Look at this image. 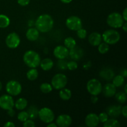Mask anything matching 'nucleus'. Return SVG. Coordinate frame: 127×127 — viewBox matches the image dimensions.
Returning <instances> with one entry per match:
<instances>
[{"mask_svg":"<svg viewBox=\"0 0 127 127\" xmlns=\"http://www.w3.org/2000/svg\"><path fill=\"white\" fill-rule=\"evenodd\" d=\"M54 20L50 15L43 14L38 16L35 22V28L42 33H47L53 29Z\"/></svg>","mask_w":127,"mask_h":127,"instance_id":"f257e3e1","label":"nucleus"},{"mask_svg":"<svg viewBox=\"0 0 127 127\" xmlns=\"http://www.w3.org/2000/svg\"><path fill=\"white\" fill-rule=\"evenodd\" d=\"M23 61L29 68H36L39 66L41 58L37 52L30 50L24 53L23 55Z\"/></svg>","mask_w":127,"mask_h":127,"instance_id":"f03ea898","label":"nucleus"},{"mask_svg":"<svg viewBox=\"0 0 127 127\" xmlns=\"http://www.w3.org/2000/svg\"><path fill=\"white\" fill-rule=\"evenodd\" d=\"M102 38L104 42L109 45H115L119 42L120 34L115 29H107L102 35Z\"/></svg>","mask_w":127,"mask_h":127,"instance_id":"7ed1b4c3","label":"nucleus"},{"mask_svg":"<svg viewBox=\"0 0 127 127\" xmlns=\"http://www.w3.org/2000/svg\"><path fill=\"white\" fill-rule=\"evenodd\" d=\"M125 22L121 14L117 12H112L107 18L108 26L114 29L121 28Z\"/></svg>","mask_w":127,"mask_h":127,"instance_id":"20e7f679","label":"nucleus"},{"mask_svg":"<svg viewBox=\"0 0 127 127\" xmlns=\"http://www.w3.org/2000/svg\"><path fill=\"white\" fill-rule=\"evenodd\" d=\"M68 84V78L63 73H58L54 75L51 81L53 88L56 90H60L65 88Z\"/></svg>","mask_w":127,"mask_h":127,"instance_id":"39448f33","label":"nucleus"},{"mask_svg":"<svg viewBox=\"0 0 127 127\" xmlns=\"http://www.w3.org/2000/svg\"><path fill=\"white\" fill-rule=\"evenodd\" d=\"M86 89L91 95H98L102 93V85L100 81L93 78L87 83Z\"/></svg>","mask_w":127,"mask_h":127,"instance_id":"423d86ee","label":"nucleus"},{"mask_svg":"<svg viewBox=\"0 0 127 127\" xmlns=\"http://www.w3.org/2000/svg\"><path fill=\"white\" fill-rule=\"evenodd\" d=\"M38 117L41 121L47 124L52 122L55 119V114L53 111L47 107L38 110Z\"/></svg>","mask_w":127,"mask_h":127,"instance_id":"0eeeda50","label":"nucleus"},{"mask_svg":"<svg viewBox=\"0 0 127 127\" xmlns=\"http://www.w3.org/2000/svg\"><path fill=\"white\" fill-rule=\"evenodd\" d=\"M22 85L19 81L16 80L9 81L6 85L7 93L12 96H17L22 92Z\"/></svg>","mask_w":127,"mask_h":127,"instance_id":"6e6552de","label":"nucleus"},{"mask_svg":"<svg viewBox=\"0 0 127 127\" xmlns=\"http://www.w3.org/2000/svg\"><path fill=\"white\" fill-rule=\"evenodd\" d=\"M66 26L68 29L77 31L83 27V22L80 17L76 16H71L66 20Z\"/></svg>","mask_w":127,"mask_h":127,"instance_id":"1a4fd4ad","label":"nucleus"},{"mask_svg":"<svg viewBox=\"0 0 127 127\" xmlns=\"http://www.w3.org/2000/svg\"><path fill=\"white\" fill-rule=\"evenodd\" d=\"M6 45L11 49L17 48L21 43V38L19 35L16 32H11L9 33L5 40Z\"/></svg>","mask_w":127,"mask_h":127,"instance_id":"9d476101","label":"nucleus"},{"mask_svg":"<svg viewBox=\"0 0 127 127\" xmlns=\"http://www.w3.org/2000/svg\"><path fill=\"white\" fill-rule=\"evenodd\" d=\"M14 107V100L12 95L3 94L0 96V108L4 110H9Z\"/></svg>","mask_w":127,"mask_h":127,"instance_id":"9b49d317","label":"nucleus"},{"mask_svg":"<svg viewBox=\"0 0 127 127\" xmlns=\"http://www.w3.org/2000/svg\"><path fill=\"white\" fill-rule=\"evenodd\" d=\"M53 53L58 60L65 59L69 56V50L64 45H58L54 48Z\"/></svg>","mask_w":127,"mask_h":127,"instance_id":"f8f14e48","label":"nucleus"},{"mask_svg":"<svg viewBox=\"0 0 127 127\" xmlns=\"http://www.w3.org/2000/svg\"><path fill=\"white\" fill-rule=\"evenodd\" d=\"M72 118L67 114H62L58 115L56 119V124L59 127H68L72 124Z\"/></svg>","mask_w":127,"mask_h":127,"instance_id":"ddd939ff","label":"nucleus"},{"mask_svg":"<svg viewBox=\"0 0 127 127\" xmlns=\"http://www.w3.org/2000/svg\"><path fill=\"white\" fill-rule=\"evenodd\" d=\"M86 125L88 127H96L99 124V120L97 114L90 113L86 115L84 120Z\"/></svg>","mask_w":127,"mask_h":127,"instance_id":"4468645a","label":"nucleus"},{"mask_svg":"<svg viewBox=\"0 0 127 127\" xmlns=\"http://www.w3.org/2000/svg\"><path fill=\"white\" fill-rule=\"evenodd\" d=\"M103 94L104 96L107 98L112 97L114 96L117 93V88L112 84V83H107L104 87H102Z\"/></svg>","mask_w":127,"mask_h":127,"instance_id":"2eb2a0df","label":"nucleus"},{"mask_svg":"<svg viewBox=\"0 0 127 127\" xmlns=\"http://www.w3.org/2000/svg\"><path fill=\"white\" fill-rule=\"evenodd\" d=\"M89 43L94 47H97L102 41V35L97 32H94L91 33L88 37Z\"/></svg>","mask_w":127,"mask_h":127,"instance_id":"dca6fc26","label":"nucleus"},{"mask_svg":"<svg viewBox=\"0 0 127 127\" xmlns=\"http://www.w3.org/2000/svg\"><path fill=\"white\" fill-rule=\"evenodd\" d=\"M122 106L120 105H112L107 109L106 113L109 117L112 118H116L119 117L121 114Z\"/></svg>","mask_w":127,"mask_h":127,"instance_id":"f3484780","label":"nucleus"},{"mask_svg":"<svg viewBox=\"0 0 127 127\" xmlns=\"http://www.w3.org/2000/svg\"><path fill=\"white\" fill-rule=\"evenodd\" d=\"M40 35V32L35 27H31L28 29L26 33V37L28 40L31 42L36 41Z\"/></svg>","mask_w":127,"mask_h":127,"instance_id":"a211bd4d","label":"nucleus"},{"mask_svg":"<svg viewBox=\"0 0 127 127\" xmlns=\"http://www.w3.org/2000/svg\"><path fill=\"white\" fill-rule=\"evenodd\" d=\"M69 55L73 60H79L83 56V51L79 47H74L69 50Z\"/></svg>","mask_w":127,"mask_h":127,"instance_id":"6ab92c4d","label":"nucleus"},{"mask_svg":"<svg viewBox=\"0 0 127 127\" xmlns=\"http://www.w3.org/2000/svg\"><path fill=\"white\" fill-rule=\"evenodd\" d=\"M39 65L43 71H47L52 69L54 65V63L51 58H45L40 61Z\"/></svg>","mask_w":127,"mask_h":127,"instance_id":"aec40b11","label":"nucleus"},{"mask_svg":"<svg viewBox=\"0 0 127 127\" xmlns=\"http://www.w3.org/2000/svg\"><path fill=\"white\" fill-rule=\"evenodd\" d=\"M99 74H100V76L105 80L110 81L114 78V72L112 69L110 68H104L102 69Z\"/></svg>","mask_w":127,"mask_h":127,"instance_id":"412c9836","label":"nucleus"},{"mask_svg":"<svg viewBox=\"0 0 127 127\" xmlns=\"http://www.w3.org/2000/svg\"><path fill=\"white\" fill-rule=\"evenodd\" d=\"M28 101L26 99L23 97L19 98L14 102V107L18 110H23L27 107Z\"/></svg>","mask_w":127,"mask_h":127,"instance_id":"4be33fe9","label":"nucleus"},{"mask_svg":"<svg viewBox=\"0 0 127 127\" xmlns=\"http://www.w3.org/2000/svg\"><path fill=\"white\" fill-rule=\"evenodd\" d=\"M59 96L61 99L63 100H68L72 96L71 91L68 88H63L59 92Z\"/></svg>","mask_w":127,"mask_h":127,"instance_id":"5701e85b","label":"nucleus"},{"mask_svg":"<svg viewBox=\"0 0 127 127\" xmlns=\"http://www.w3.org/2000/svg\"><path fill=\"white\" fill-rule=\"evenodd\" d=\"M125 83V78L122 74H119L112 78V84L116 88H120Z\"/></svg>","mask_w":127,"mask_h":127,"instance_id":"b1692460","label":"nucleus"},{"mask_svg":"<svg viewBox=\"0 0 127 127\" xmlns=\"http://www.w3.org/2000/svg\"><path fill=\"white\" fill-rule=\"evenodd\" d=\"M38 76V71L36 68H31L27 71L26 77L30 81H34L37 79Z\"/></svg>","mask_w":127,"mask_h":127,"instance_id":"393cba45","label":"nucleus"},{"mask_svg":"<svg viewBox=\"0 0 127 127\" xmlns=\"http://www.w3.org/2000/svg\"><path fill=\"white\" fill-rule=\"evenodd\" d=\"M64 46L66 47L68 50L72 49L76 46V42L75 39L72 37H68L64 39Z\"/></svg>","mask_w":127,"mask_h":127,"instance_id":"a878e982","label":"nucleus"},{"mask_svg":"<svg viewBox=\"0 0 127 127\" xmlns=\"http://www.w3.org/2000/svg\"><path fill=\"white\" fill-rule=\"evenodd\" d=\"M27 112L29 114V119H32V120L35 119L38 117V109L35 105H31V106H30Z\"/></svg>","mask_w":127,"mask_h":127,"instance_id":"bb28decb","label":"nucleus"},{"mask_svg":"<svg viewBox=\"0 0 127 127\" xmlns=\"http://www.w3.org/2000/svg\"><path fill=\"white\" fill-rule=\"evenodd\" d=\"M103 126L104 127H120V122L115 118L108 119L107 121L103 124Z\"/></svg>","mask_w":127,"mask_h":127,"instance_id":"cd10ccee","label":"nucleus"},{"mask_svg":"<svg viewBox=\"0 0 127 127\" xmlns=\"http://www.w3.org/2000/svg\"><path fill=\"white\" fill-rule=\"evenodd\" d=\"M10 22L11 21L8 16L4 14H0V28H6L9 26Z\"/></svg>","mask_w":127,"mask_h":127,"instance_id":"c85d7f7f","label":"nucleus"},{"mask_svg":"<svg viewBox=\"0 0 127 127\" xmlns=\"http://www.w3.org/2000/svg\"><path fill=\"white\" fill-rule=\"evenodd\" d=\"M115 98L120 104H125L127 100V94L124 91H120L116 93L115 94Z\"/></svg>","mask_w":127,"mask_h":127,"instance_id":"c756f323","label":"nucleus"},{"mask_svg":"<svg viewBox=\"0 0 127 127\" xmlns=\"http://www.w3.org/2000/svg\"><path fill=\"white\" fill-rule=\"evenodd\" d=\"M40 89L43 94H48L52 91L53 87L51 84H49L48 83H43L40 86Z\"/></svg>","mask_w":127,"mask_h":127,"instance_id":"7c9ffc66","label":"nucleus"},{"mask_svg":"<svg viewBox=\"0 0 127 127\" xmlns=\"http://www.w3.org/2000/svg\"><path fill=\"white\" fill-rule=\"evenodd\" d=\"M97 47H98L97 49H98V51H99V52L100 53V54H102V55L106 54V53L109 51V48H110V47H109V45L107 44V43H106L104 42H101V43L97 46Z\"/></svg>","mask_w":127,"mask_h":127,"instance_id":"2f4dec72","label":"nucleus"},{"mask_svg":"<svg viewBox=\"0 0 127 127\" xmlns=\"http://www.w3.org/2000/svg\"><path fill=\"white\" fill-rule=\"evenodd\" d=\"M17 120L21 122H24L27 119H29V114L27 111H24V110H21L20 112L18 113L17 114Z\"/></svg>","mask_w":127,"mask_h":127,"instance_id":"473e14b6","label":"nucleus"},{"mask_svg":"<svg viewBox=\"0 0 127 127\" xmlns=\"http://www.w3.org/2000/svg\"><path fill=\"white\" fill-rule=\"evenodd\" d=\"M76 35L80 39H84L87 37L86 30L83 28H81L76 31Z\"/></svg>","mask_w":127,"mask_h":127,"instance_id":"72a5a7b5","label":"nucleus"},{"mask_svg":"<svg viewBox=\"0 0 127 127\" xmlns=\"http://www.w3.org/2000/svg\"><path fill=\"white\" fill-rule=\"evenodd\" d=\"M78 63L75 60L70 61V62L67 63V69H68L70 71L75 70L78 68Z\"/></svg>","mask_w":127,"mask_h":127,"instance_id":"f704fd0d","label":"nucleus"},{"mask_svg":"<svg viewBox=\"0 0 127 127\" xmlns=\"http://www.w3.org/2000/svg\"><path fill=\"white\" fill-rule=\"evenodd\" d=\"M98 117H99V122L104 124L109 119V115L106 112H101L98 115Z\"/></svg>","mask_w":127,"mask_h":127,"instance_id":"c9c22d12","label":"nucleus"},{"mask_svg":"<svg viewBox=\"0 0 127 127\" xmlns=\"http://www.w3.org/2000/svg\"><path fill=\"white\" fill-rule=\"evenodd\" d=\"M22 126L24 127H35V124L33 121V120L29 119L25 122H24Z\"/></svg>","mask_w":127,"mask_h":127,"instance_id":"e433bc0d","label":"nucleus"},{"mask_svg":"<svg viewBox=\"0 0 127 127\" xmlns=\"http://www.w3.org/2000/svg\"><path fill=\"white\" fill-rule=\"evenodd\" d=\"M58 66L60 69H62V70H64V69H67V62L64 60V59L59 60Z\"/></svg>","mask_w":127,"mask_h":127,"instance_id":"4c0bfd02","label":"nucleus"},{"mask_svg":"<svg viewBox=\"0 0 127 127\" xmlns=\"http://www.w3.org/2000/svg\"><path fill=\"white\" fill-rule=\"evenodd\" d=\"M31 0H17L18 4L21 6H26L30 3Z\"/></svg>","mask_w":127,"mask_h":127,"instance_id":"58836bf2","label":"nucleus"},{"mask_svg":"<svg viewBox=\"0 0 127 127\" xmlns=\"http://www.w3.org/2000/svg\"><path fill=\"white\" fill-rule=\"evenodd\" d=\"M121 114H122V115L125 118L127 117V105H124V106L122 107Z\"/></svg>","mask_w":127,"mask_h":127,"instance_id":"ea45409f","label":"nucleus"},{"mask_svg":"<svg viewBox=\"0 0 127 127\" xmlns=\"http://www.w3.org/2000/svg\"><path fill=\"white\" fill-rule=\"evenodd\" d=\"M15 114H16V112H15V111H14V110L13 109V108H12V109H9V110H7V114L9 115V116L11 117H12L14 116Z\"/></svg>","mask_w":127,"mask_h":127,"instance_id":"a19ab883","label":"nucleus"},{"mask_svg":"<svg viewBox=\"0 0 127 127\" xmlns=\"http://www.w3.org/2000/svg\"><path fill=\"white\" fill-rule=\"evenodd\" d=\"M122 16L123 19H124V21H125V22H127V7H125V8L124 9V11H123Z\"/></svg>","mask_w":127,"mask_h":127,"instance_id":"79ce46f5","label":"nucleus"},{"mask_svg":"<svg viewBox=\"0 0 127 127\" xmlns=\"http://www.w3.org/2000/svg\"><path fill=\"white\" fill-rule=\"evenodd\" d=\"M91 100L93 104H96L98 102V100H99L97 95H92L91 98Z\"/></svg>","mask_w":127,"mask_h":127,"instance_id":"37998d69","label":"nucleus"},{"mask_svg":"<svg viewBox=\"0 0 127 127\" xmlns=\"http://www.w3.org/2000/svg\"><path fill=\"white\" fill-rule=\"evenodd\" d=\"M4 127H16V125H15V124H14L12 122H6V124L4 125Z\"/></svg>","mask_w":127,"mask_h":127,"instance_id":"c03bdc74","label":"nucleus"},{"mask_svg":"<svg viewBox=\"0 0 127 127\" xmlns=\"http://www.w3.org/2000/svg\"><path fill=\"white\" fill-rule=\"evenodd\" d=\"M122 29L123 31H124V32H127V22H125L124 23V24L122 25Z\"/></svg>","mask_w":127,"mask_h":127,"instance_id":"a18cd8bd","label":"nucleus"},{"mask_svg":"<svg viewBox=\"0 0 127 127\" xmlns=\"http://www.w3.org/2000/svg\"><path fill=\"white\" fill-rule=\"evenodd\" d=\"M47 127H57V125L56 124V123H53L52 122H50L47 124Z\"/></svg>","mask_w":127,"mask_h":127,"instance_id":"49530a36","label":"nucleus"},{"mask_svg":"<svg viewBox=\"0 0 127 127\" xmlns=\"http://www.w3.org/2000/svg\"><path fill=\"white\" fill-rule=\"evenodd\" d=\"M127 69H126V68H124V69H123L122 71V73H121V74L124 77V78H126L127 77Z\"/></svg>","mask_w":127,"mask_h":127,"instance_id":"de8ad7c7","label":"nucleus"},{"mask_svg":"<svg viewBox=\"0 0 127 127\" xmlns=\"http://www.w3.org/2000/svg\"><path fill=\"white\" fill-rule=\"evenodd\" d=\"M72 1H73V0H60L61 2H63V3L64 4H69L71 2H72Z\"/></svg>","mask_w":127,"mask_h":127,"instance_id":"09e8293b","label":"nucleus"},{"mask_svg":"<svg viewBox=\"0 0 127 127\" xmlns=\"http://www.w3.org/2000/svg\"><path fill=\"white\" fill-rule=\"evenodd\" d=\"M127 84H125V86H124V91L125 93H127Z\"/></svg>","mask_w":127,"mask_h":127,"instance_id":"8fccbe9b","label":"nucleus"},{"mask_svg":"<svg viewBox=\"0 0 127 127\" xmlns=\"http://www.w3.org/2000/svg\"><path fill=\"white\" fill-rule=\"evenodd\" d=\"M2 83H1V82L0 81V91H1V89H2Z\"/></svg>","mask_w":127,"mask_h":127,"instance_id":"3c124183","label":"nucleus"}]
</instances>
